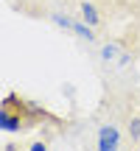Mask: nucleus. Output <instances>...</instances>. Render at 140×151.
Instances as JSON below:
<instances>
[{
	"mask_svg": "<svg viewBox=\"0 0 140 151\" xmlns=\"http://www.w3.org/2000/svg\"><path fill=\"white\" fill-rule=\"evenodd\" d=\"M98 148L101 151H115L118 148V129L115 126H104L98 132Z\"/></svg>",
	"mask_w": 140,
	"mask_h": 151,
	"instance_id": "f257e3e1",
	"label": "nucleus"
},
{
	"mask_svg": "<svg viewBox=\"0 0 140 151\" xmlns=\"http://www.w3.org/2000/svg\"><path fill=\"white\" fill-rule=\"evenodd\" d=\"M81 17H84V22H87V25H98V20H101L92 3H81Z\"/></svg>",
	"mask_w": 140,
	"mask_h": 151,
	"instance_id": "f03ea898",
	"label": "nucleus"
},
{
	"mask_svg": "<svg viewBox=\"0 0 140 151\" xmlns=\"http://www.w3.org/2000/svg\"><path fill=\"white\" fill-rule=\"evenodd\" d=\"M92 25H81V22H73V31L76 34H81V37L84 39H92V31H90Z\"/></svg>",
	"mask_w": 140,
	"mask_h": 151,
	"instance_id": "7ed1b4c3",
	"label": "nucleus"
},
{
	"mask_svg": "<svg viewBox=\"0 0 140 151\" xmlns=\"http://www.w3.org/2000/svg\"><path fill=\"white\" fill-rule=\"evenodd\" d=\"M115 53H118V48H115V45H104V48H101V56H104V59H107V62L112 59Z\"/></svg>",
	"mask_w": 140,
	"mask_h": 151,
	"instance_id": "20e7f679",
	"label": "nucleus"
},
{
	"mask_svg": "<svg viewBox=\"0 0 140 151\" xmlns=\"http://www.w3.org/2000/svg\"><path fill=\"white\" fill-rule=\"evenodd\" d=\"M53 22L62 25V28H73V20H67V17H62V14H53Z\"/></svg>",
	"mask_w": 140,
	"mask_h": 151,
	"instance_id": "39448f33",
	"label": "nucleus"
},
{
	"mask_svg": "<svg viewBox=\"0 0 140 151\" xmlns=\"http://www.w3.org/2000/svg\"><path fill=\"white\" fill-rule=\"evenodd\" d=\"M129 132H132V137H135V140H140V118H135L129 123Z\"/></svg>",
	"mask_w": 140,
	"mask_h": 151,
	"instance_id": "423d86ee",
	"label": "nucleus"
},
{
	"mask_svg": "<svg viewBox=\"0 0 140 151\" xmlns=\"http://www.w3.org/2000/svg\"><path fill=\"white\" fill-rule=\"evenodd\" d=\"M31 151H48V146H45V143H34Z\"/></svg>",
	"mask_w": 140,
	"mask_h": 151,
	"instance_id": "0eeeda50",
	"label": "nucleus"
}]
</instances>
